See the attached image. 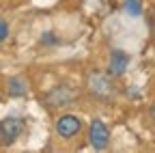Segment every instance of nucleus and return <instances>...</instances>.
Here are the masks:
<instances>
[{
  "label": "nucleus",
  "instance_id": "f257e3e1",
  "mask_svg": "<svg viewBox=\"0 0 155 153\" xmlns=\"http://www.w3.org/2000/svg\"><path fill=\"white\" fill-rule=\"evenodd\" d=\"M86 93L93 101L99 104H110L116 95V86H114V75H110L108 71H99L93 69L86 75Z\"/></svg>",
  "mask_w": 155,
  "mask_h": 153
},
{
  "label": "nucleus",
  "instance_id": "f03ea898",
  "mask_svg": "<svg viewBox=\"0 0 155 153\" xmlns=\"http://www.w3.org/2000/svg\"><path fill=\"white\" fill-rule=\"evenodd\" d=\"M80 97L78 88L69 86V84H58L54 88H50L45 95H43V106L50 108V110H56V108H65V106H71L75 104V99Z\"/></svg>",
  "mask_w": 155,
  "mask_h": 153
},
{
  "label": "nucleus",
  "instance_id": "7ed1b4c3",
  "mask_svg": "<svg viewBox=\"0 0 155 153\" xmlns=\"http://www.w3.org/2000/svg\"><path fill=\"white\" fill-rule=\"evenodd\" d=\"M24 119L22 117H5L0 121V147L13 145L24 131Z\"/></svg>",
  "mask_w": 155,
  "mask_h": 153
},
{
  "label": "nucleus",
  "instance_id": "20e7f679",
  "mask_svg": "<svg viewBox=\"0 0 155 153\" xmlns=\"http://www.w3.org/2000/svg\"><path fill=\"white\" fill-rule=\"evenodd\" d=\"M88 142L97 151L108 149V145H110V129H108V125L101 119H93L91 121V125H88Z\"/></svg>",
  "mask_w": 155,
  "mask_h": 153
},
{
  "label": "nucleus",
  "instance_id": "39448f33",
  "mask_svg": "<svg viewBox=\"0 0 155 153\" xmlns=\"http://www.w3.org/2000/svg\"><path fill=\"white\" fill-rule=\"evenodd\" d=\"M54 129H56V134H58L61 138L69 140V138H73V136H78V134H80V129H82V121L78 119L75 114H63V117H58V119H56Z\"/></svg>",
  "mask_w": 155,
  "mask_h": 153
},
{
  "label": "nucleus",
  "instance_id": "423d86ee",
  "mask_svg": "<svg viewBox=\"0 0 155 153\" xmlns=\"http://www.w3.org/2000/svg\"><path fill=\"white\" fill-rule=\"evenodd\" d=\"M129 67V54L123 50H114L110 54V61H108V73L119 78V75L125 73V69Z\"/></svg>",
  "mask_w": 155,
  "mask_h": 153
},
{
  "label": "nucleus",
  "instance_id": "0eeeda50",
  "mask_svg": "<svg viewBox=\"0 0 155 153\" xmlns=\"http://www.w3.org/2000/svg\"><path fill=\"white\" fill-rule=\"evenodd\" d=\"M7 91H9L11 97H24V95L28 93V86H26V82L22 78H11Z\"/></svg>",
  "mask_w": 155,
  "mask_h": 153
},
{
  "label": "nucleus",
  "instance_id": "6e6552de",
  "mask_svg": "<svg viewBox=\"0 0 155 153\" xmlns=\"http://www.w3.org/2000/svg\"><path fill=\"white\" fill-rule=\"evenodd\" d=\"M125 9L131 15H140V0H125Z\"/></svg>",
  "mask_w": 155,
  "mask_h": 153
},
{
  "label": "nucleus",
  "instance_id": "1a4fd4ad",
  "mask_svg": "<svg viewBox=\"0 0 155 153\" xmlns=\"http://www.w3.org/2000/svg\"><path fill=\"white\" fill-rule=\"evenodd\" d=\"M41 43H43V45H54V43H58V39L54 37V32H45V35L41 37Z\"/></svg>",
  "mask_w": 155,
  "mask_h": 153
},
{
  "label": "nucleus",
  "instance_id": "9d476101",
  "mask_svg": "<svg viewBox=\"0 0 155 153\" xmlns=\"http://www.w3.org/2000/svg\"><path fill=\"white\" fill-rule=\"evenodd\" d=\"M7 37H9V26H7L5 20H0V43H2Z\"/></svg>",
  "mask_w": 155,
  "mask_h": 153
},
{
  "label": "nucleus",
  "instance_id": "9b49d317",
  "mask_svg": "<svg viewBox=\"0 0 155 153\" xmlns=\"http://www.w3.org/2000/svg\"><path fill=\"white\" fill-rule=\"evenodd\" d=\"M149 28H151V35L155 39V7L151 9V17H149Z\"/></svg>",
  "mask_w": 155,
  "mask_h": 153
},
{
  "label": "nucleus",
  "instance_id": "f8f14e48",
  "mask_svg": "<svg viewBox=\"0 0 155 153\" xmlns=\"http://www.w3.org/2000/svg\"><path fill=\"white\" fill-rule=\"evenodd\" d=\"M149 114H151V121H153V123H155V104H153V106H151V110H149Z\"/></svg>",
  "mask_w": 155,
  "mask_h": 153
}]
</instances>
